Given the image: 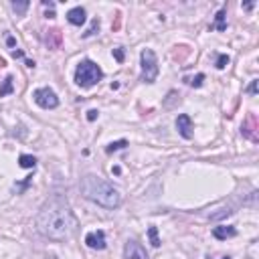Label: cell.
<instances>
[{
  "label": "cell",
  "instance_id": "obj_26",
  "mask_svg": "<svg viewBox=\"0 0 259 259\" xmlns=\"http://www.w3.org/2000/svg\"><path fill=\"white\" fill-rule=\"evenodd\" d=\"M225 259H229V257H225Z\"/></svg>",
  "mask_w": 259,
  "mask_h": 259
},
{
  "label": "cell",
  "instance_id": "obj_12",
  "mask_svg": "<svg viewBox=\"0 0 259 259\" xmlns=\"http://www.w3.org/2000/svg\"><path fill=\"white\" fill-rule=\"evenodd\" d=\"M12 77L8 75L6 79H4V83H2V87H0V97H6L8 93H12V89H14V85H12Z\"/></svg>",
  "mask_w": 259,
  "mask_h": 259
},
{
  "label": "cell",
  "instance_id": "obj_20",
  "mask_svg": "<svg viewBox=\"0 0 259 259\" xmlns=\"http://www.w3.org/2000/svg\"><path fill=\"white\" fill-rule=\"evenodd\" d=\"M229 65V57L227 55H219L217 57V69H225Z\"/></svg>",
  "mask_w": 259,
  "mask_h": 259
},
{
  "label": "cell",
  "instance_id": "obj_17",
  "mask_svg": "<svg viewBox=\"0 0 259 259\" xmlns=\"http://www.w3.org/2000/svg\"><path fill=\"white\" fill-rule=\"evenodd\" d=\"M231 213H233L231 209H221V213H213L211 219H213V221H219V219H223V217H229Z\"/></svg>",
  "mask_w": 259,
  "mask_h": 259
},
{
  "label": "cell",
  "instance_id": "obj_6",
  "mask_svg": "<svg viewBox=\"0 0 259 259\" xmlns=\"http://www.w3.org/2000/svg\"><path fill=\"white\" fill-rule=\"evenodd\" d=\"M124 259H150V257H148L146 249H144L138 241L130 239V241L124 245Z\"/></svg>",
  "mask_w": 259,
  "mask_h": 259
},
{
  "label": "cell",
  "instance_id": "obj_18",
  "mask_svg": "<svg viewBox=\"0 0 259 259\" xmlns=\"http://www.w3.org/2000/svg\"><path fill=\"white\" fill-rule=\"evenodd\" d=\"M203 81H205V75H203V73H199L197 77H192V79L188 81V85H192V87H201Z\"/></svg>",
  "mask_w": 259,
  "mask_h": 259
},
{
  "label": "cell",
  "instance_id": "obj_15",
  "mask_svg": "<svg viewBox=\"0 0 259 259\" xmlns=\"http://www.w3.org/2000/svg\"><path fill=\"white\" fill-rule=\"evenodd\" d=\"M128 146L126 140H118V142H112L110 146H107V154H112V152H118V150H124Z\"/></svg>",
  "mask_w": 259,
  "mask_h": 259
},
{
  "label": "cell",
  "instance_id": "obj_5",
  "mask_svg": "<svg viewBox=\"0 0 259 259\" xmlns=\"http://www.w3.org/2000/svg\"><path fill=\"white\" fill-rule=\"evenodd\" d=\"M33 97H35V103H37L39 107H43V110H55V107L59 105V97H57V93H55L51 87H41V89H37V91L33 93Z\"/></svg>",
  "mask_w": 259,
  "mask_h": 259
},
{
  "label": "cell",
  "instance_id": "obj_13",
  "mask_svg": "<svg viewBox=\"0 0 259 259\" xmlns=\"http://www.w3.org/2000/svg\"><path fill=\"white\" fill-rule=\"evenodd\" d=\"M18 164L23 168H35L37 166V158L35 156H29V154H23L18 158Z\"/></svg>",
  "mask_w": 259,
  "mask_h": 259
},
{
  "label": "cell",
  "instance_id": "obj_7",
  "mask_svg": "<svg viewBox=\"0 0 259 259\" xmlns=\"http://www.w3.org/2000/svg\"><path fill=\"white\" fill-rule=\"evenodd\" d=\"M85 245H87L89 249H97V251L105 249V233L101 229L87 233L85 235Z\"/></svg>",
  "mask_w": 259,
  "mask_h": 259
},
{
  "label": "cell",
  "instance_id": "obj_1",
  "mask_svg": "<svg viewBox=\"0 0 259 259\" xmlns=\"http://www.w3.org/2000/svg\"><path fill=\"white\" fill-rule=\"evenodd\" d=\"M77 219L67 205V201H63L61 197H53L41 207L37 215V229L55 241H65L75 233Z\"/></svg>",
  "mask_w": 259,
  "mask_h": 259
},
{
  "label": "cell",
  "instance_id": "obj_2",
  "mask_svg": "<svg viewBox=\"0 0 259 259\" xmlns=\"http://www.w3.org/2000/svg\"><path fill=\"white\" fill-rule=\"evenodd\" d=\"M81 194L105 209H118L122 205V192L101 176L87 174L81 178Z\"/></svg>",
  "mask_w": 259,
  "mask_h": 259
},
{
  "label": "cell",
  "instance_id": "obj_23",
  "mask_svg": "<svg viewBox=\"0 0 259 259\" xmlns=\"http://www.w3.org/2000/svg\"><path fill=\"white\" fill-rule=\"evenodd\" d=\"M97 116H99V114H97V110H89V112H87V120H89V122H93Z\"/></svg>",
  "mask_w": 259,
  "mask_h": 259
},
{
  "label": "cell",
  "instance_id": "obj_14",
  "mask_svg": "<svg viewBox=\"0 0 259 259\" xmlns=\"http://www.w3.org/2000/svg\"><path fill=\"white\" fill-rule=\"evenodd\" d=\"M148 237H150V243H152V247H160V239H158V229L152 225L148 229Z\"/></svg>",
  "mask_w": 259,
  "mask_h": 259
},
{
  "label": "cell",
  "instance_id": "obj_25",
  "mask_svg": "<svg viewBox=\"0 0 259 259\" xmlns=\"http://www.w3.org/2000/svg\"><path fill=\"white\" fill-rule=\"evenodd\" d=\"M6 43H8V47H14V45H16V41H14L12 37H8V39H6Z\"/></svg>",
  "mask_w": 259,
  "mask_h": 259
},
{
  "label": "cell",
  "instance_id": "obj_10",
  "mask_svg": "<svg viewBox=\"0 0 259 259\" xmlns=\"http://www.w3.org/2000/svg\"><path fill=\"white\" fill-rule=\"evenodd\" d=\"M67 20H69L73 27H81V25L85 23V8H81V6L71 8V10L67 12Z\"/></svg>",
  "mask_w": 259,
  "mask_h": 259
},
{
  "label": "cell",
  "instance_id": "obj_4",
  "mask_svg": "<svg viewBox=\"0 0 259 259\" xmlns=\"http://www.w3.org/2000/svg\"><path fill=\"white\" fill-rule=\"evenodd\" d=\"M140 63H142V81L146 83H154L160 69H158V57L152 49H144L140 55Z\"/></svg>",
  "mask_w": 259,
  "mask_h": 259
},
{
  "label": "cell",
  "instance_id": "obj_8",
  "mask_svg": "<svg viewBox=\"0 0 259 259\" xmlns=\"http://www.w3.org/2000/svg\"><path fill=\"white\" fill-rule=\"evenodd\" d=\"M176 128H178V134H180L184 140H190V138H192V120H190L186 114H182V116L176 118Z\"/></svg>",
  "mask_w": 259,
  "mask_h": 259
},
{
  "label": "cell",
  "instance_id": "obj_11",
  "mask_svg": "<svg viewBox=\"0 0 259 259\" xmlns=\"http://www.w3.org/2000/svg\"><path fill=\"white\" fill-rule=\"evenodd\" d=\"M225 10H219L217 12V16H215V25H213V29H217V31H225L227 29V23H225Z\"/></svg>",
  "mask_w": 259,
  "mask_h": 259
},
{
  "label": "cell",
  "instance_id": "obj_19",
  "mask_svg": "<svg viewBox=\"0 0 259 259\" xmlns=\"http://www.w3.org/2000/svg\"><path fill=\"white\" fill-rule=\"evenodd\" d=\"M95 31H99V20L97 18H93L91 27L87 29V33H83V37H91V35H95Z\"/></svg>",
  "mask_w": 259,
  "mask_h": 259
},
{
  "label": "cell",
  "instance_id": "obj_9",
  "mask_svg": "<svg viewBox=\"0 0 259 259\" xmlns=\"http://www.w3.org/2000/svg\"><path fill=\"white\" fill-rule=\"evenodd\" d=\"M235 235H237V229L231 227V225H219V227L213 229V237L215 239H219V241L231 239V237H235Z\"/></svg>",
  "mask_w": 259,
  "mask_h": 259
},
{
  "label": "cell",
  "instance_id": "obj_16",
  "mask_svg": "<svg viewBox=\"0 0 259 259\" xmlns=\"http://www.w3.org/2000/svg\"><path fill=\"white\" fill-rule=\"evenodd\" d=\"M10 6H12V10H14L16 14H25V12L29 10V2H18V0H14Z\"/></svg>",
  "mask_w": 259,
  "mask_h": 259
},
{
  "label": "cell",
  "instance_id": "obj_22",
  "mask_svg": "<svg viewBox=\"0 0 259 259\" xmlns=\"http://www.w3.org/2000/svg\"><path fill=\"white\" fill-rule=\"evenodd\" d=\"M114 57H116L118 63H122V61H124V51H122V49H114Z\"/></svg>",
  "mask_w": 259,
  "mask_h": 259
},
{
  "label": "cell",
  "instance_id": "obj_3",
  "mask_svg": "<svg viewBox=\"0 0 259 259\" xmlns=\"http://www.w3.org/2000/svg\"><path fill=\"white\" fill-rule=\"evenodd\" d=\"M101 77H103L101 67L91 59H83L75 69V83L79 87H93L95 83L101 81Z\"/></svg>",
  "mask_w": 259,
  "mask_h": 259
},
{
  "label": "cell",
  "instance_id": "obj_21",
  "mask_svg": "<svg viewBox=\"0 0 259 259\" xmlns=\"http://www.w3.org/2000/svg\"><path fill=\"white\" fill-rule=\"evenodd\" d=\"M247 93H251V95H255V93H257V79H253V81H251V85H249Z\"/></svg>",
  "mask_w": 259,
  "mask_h": 259
},
{
  "label": "cell",
  "instance_id": "obj_24",
  "mask_svg": "<svg viewBox=\"0 0 259 259\" xmlns=\"http://www.w3.org/2000/svg\"><path fill=\"white\" fill-rule=\"evenodd\" d=\"M12 57H14V59H23L25 55H23V51H12Z\"/></svg>",
  "mask_w": 259,
  "mask_h": 259
}]
</instances>
